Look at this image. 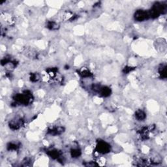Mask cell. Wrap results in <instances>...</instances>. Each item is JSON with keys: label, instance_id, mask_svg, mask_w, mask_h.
Listing matches in <instances>:
<instances>
[{"label": "cell", "instance_id": "obj_5", "mask_svg": "<svg viewBox=\"0 0 167 167\" xmlns=\"http://www.w3.org/2000/svg\"><path fill=\"white\" fill-rule=\"evenodd\" d=\"M24 125V120L21 117H15V119L12 120L9 123L10 129L12 130H18Z\"/></svg>", "mask_w": 167, "mask_h": 167}, {"label": "cell", "instance_id": "obj_1", "mask_svg": "<svg viewBox=\"0 0 167 167\" xmlns=\"http://www.w3.org/2000/svg\"><path fill=\"white\" fill-rule=\"evenodd\" d=\"M166 11V5L162 3H155L152 9L148 11L149 18H157L161 14H164Z\"/></svg>", "mask_w": 167, "mask_h": 167}, {"label": "cell", "instance_id": "obj_18", "mask_svg": "<svg viewBox=\"0 0 167 167\" xmlns=\"http://www.w3.org/2000/svg\"><path fill=\"white\" fill-rule=\"evenodd\" d=\"M135 69V67L127 66V67H125L123 68V73H125V74H128V73H130V72H131L132 71H133L134 69Z\"/></svg>", "mask_w": 167, "mask_h": 167}, {"label": "cell", "instance_id": "obj_10", "mask_svg": "<svg viewBox=\"0 0 167 167\" xmlns=\"http://www.w3.org/2000/svg\"><path fill=\"white\" fill-rule=\"evenodd\" d=\"M158 72L160 75V77L163 79H165L167 77L166 74V63H162L159 65L158 69Z\"/></svg>", "mask_w": 167, "mask_h": 167}, {"label": "cell", "instance_id": "obj_2", "mask_svg": "<svg viewBox=\"0 0 167 167\" xmlns=\"http://www.w3.org/2000/svg\"><path fill=\"white\" fill-rule=\"evenodd\" d=\"M16 103L24 104V105H28L31 103L33 100L32 94L29 91H25L22 93H17L13 97Z\"/></svg>", "mask_w": 167, "mask_h": 167}, {"label": "cell", "instance_id": "obj_4", "mask_svg": "<svg viewBox=\"0 0 167 167\" xmlns=\"http://www.w3.org/2000/svg\"><path fill=\"white\" fill-rule=\"evenodd\" d=\"M111 147L109 144H108L103 140H99L96 145V151L101 154H106L110 152Z\"/></svg>", "mask_w": 167, "mask_h": 167}, {"label": "cell", "instance_id": "obj_9", "mask_svg": "<svg viewBox=\"0 0 167 167\" xmlns=\"http://www.w3.org/2000/svg\"><path fill=\"white\" fill-rule=\"evenodd\" d=\"M65 131V128L63 127H54L48 129V134L52 136L60 135Z\"/></svg>", "mask_w": 167, "mask_h": 167}, {"label": "cell", "instance_id": "obj_15", "mask_svg": "<svg viewBox=\"0 0 167 167\" xmlns=\"http://www.w3.org/2000/svg\"><path fill=\"white\" fill-rule=\"evenodd\" d=\"M20 147V145L18 144L15 143H9L7 146V148L9 150V151H16Z\"/></svg>", "mask_w": 167, "mask_h": 167}, {"label": "cell", "instance_id": "obj_12", "mask_svg": "<svg viewBox=\"0 0 167 167\" xmlns=\"http://www.w3.org/2000/svg\"><path fill=\"white\" fill-rule=\"evenodd\" d=\"M135 117L139 121H144L146 117V114L142 110H137L135 112Z\"/></svg>", "mask_w": 167, "mask_h": 167}, {"label": "cell", "instance_id": "obj_17", "mask_svg": "<svg viewBox=\"0 0 167 167\" xmlns=\"http://www.w3.org/2000/svg\"><path fill=\"white\" fill-rule=\"evenodd\" d=\"M39 79V77L37 73H31L30 74V80L33 82H37Z\"/></svg>", "mask_w": 167, "mask_h": 167}, {"label": "cell", "instance_id": "obj_7", "mask_svg": "<svg viewBox=\"0 0 167 167\" xmlns=\"http://www.w3.org/2000/svg\"><path fill=\"white\" fill-rule=\"evenodd\" d=\"M134 17H135V19L136 21L139 22H142L149 18L148 11L142 9L137 10L135 12V15H134Z\"/></svg>", "mask_w": 167, "mask_h": 167}, {"label": "cell", "instance_id": "obj_6", "mask_svg": "<svg viewBox=\"0 0 167 167\" xmlns=\"http://www.w3.org/2000/svg\"><path fill=\"white\" fill-rule=\"evenodd\" d=\"M47 153L53 159L57 160V161L60 163H62L63 161V155H62V153L56 149L48 150L47 152Z\"/></svg>", "mask_w": 167, "mask_h": 167}, {"label": "cell", "instance_id": "obj_19", "mask_svg": "<svg viewBox=\"0 0 167 167\" xmlns=\"http://www.w3.org/2000/svg\"><path fill=\"white\" fill-rule=\"evenodd\" d=\"M84 165L86 166H98V164H97L96 162L90 161V162H86V163H84Z\"/></svg>", "mask_w": 167, "mask_h": 167}, {"label": "cell", "instance_id": "obj_16", "mask_svg": "<svg viewBox=\"0 0 167 167\" xmlns=\"http://www.w3.org/2000/svg\"><path fill=\"white\" fill-rule=\"evenodd\" d=\"M161 163V159L159 156L152 157L151 158V163H152L153 165H158Z\"/></svg>", "mask_w": 167, "mask_h": 167}, {"label": "cell", "instance_id": "obj_13", "mask_svg": "<svg viewBox=\"0 0 167 167\" xmlns=\"http://www.w3.org/2000/svg\"><path fill=\"white\" fill-rule=\"evenodd\" d=\"M47 27L50 30H55L59 28V25L54 21H48L47 22Z\"/></svg>", "mask_w": 167, "mask_h": 167}, {"label": "cell", "instance_id": "obj_8", "mask_svg": "<svg viewBox=\"0 0 167 167\" xmlns=\"http://www.w3.org/2000/svg\"><path fill=\"white\" fill-rule=\"evenodd\" d=\"M154 129H155L154 125H153L152 127L151 126L149 127H143L141 130H140L139 131L140 139L143 140L148 139L149 133L151 131H153V130Z\"/></svg>", "mask_w": 167, "mask_h": 167}, {"label": "cell", "instance_id": "obj_11", "mask_svg": "<svg viewBox=\"0 0 167 167\" xmlns=\"http://www.w3.org/2000/svg\"><path fill=\"white\" fill-rule=\"evenodd\" d=\"M78 74H79L80 76L82 78H88L92 76V73H91L89 69L86 68H82V69L78 71Z\"/></svg>", "mask_w": 167, "mask_h": 167}, {"label": "cell", "instance_id": "obj_3", "mask_svg": "<svg viewBox=\"0 0 167 167\" xmlns=\"http://www.w3.org/2000/svg\"><path fill=\"white\" fill-rule=\"evenodd\" d=\"M92 90L94 92L99 93L102 97H109L110 96L111 91L110 88L107 86H102L99 84H93L92 86Z\"/></svg>", "mask_w": 167, "mask_h": 167}, {"label": "cell", "instance_id": "obj_14", "mask_svg": "<svg viewBox=\"0 0 167 167\" xmlns=\"http://www.w3.org/2000/svg\"><path fill=\"white\" fill-rule=\"evenodd\" d=\"M81 155V150L79 148H73L71 150V155L72 158H77Z\"/></svg>", "mask_w": 167, "mask_h": 167}]
</instances>
